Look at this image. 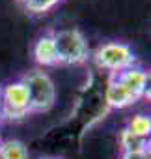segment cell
<instances>
[{
    "instance_id": "9",
    "label": "cell",
    "mask_w": 151,
    "mask_h": 159,
    "mask_svg": "<svg viewBox=\"0 0 151 159\" xmlns=\"http://www.w3.org/2000/svg\"><path fill=\"white\" fill-rule=\"evenodd\" d=\"M127 129L132 135L147 140L151 137V116L149 114H144V112H138V114L131 116L129 122H127Z\"/></svg>"
},
{
    "instance_id": "15",
    "label": "cell",
    "mask_w": 151,
    "mask_h": 159,
    "mask_svg": "<svg viewBox=\"0 0 151 159\" xmlns=\"http://www.w3.org/2000/svg\"><path fill=\"white\" fill-rule=\"evenodd\" d=\"M4 118H2V94H0V122H2Z\"/></svg>"
},
{
    "instance_id": "3",
    "label": "cell",
    "mask_w": 151,
    "mask_h": 159,
    "mask_svg": "<svg viewBox=\"0 0 151 159\" xmlns=\"http://www.w3.org/2000/svg\"><path fill=\"white\" fill-rule=\"evenodd\" d=\"M93 60L99 67L110 71V75H116L136 64V56L132 49L119 41H108V43L99 45L93 54Z\"/></svg>"
},
{
    "instance_id": "1",
    "label": "cell",
    "mask_w": 151,
    "mask_h": 159,
    "mask_svg": "<svg viewBox=\"0 0 151 159\" xmlns=\"http://www.w3.org/2000/svg\"><path fill=\"white\" fill-rule=\"evenodd\" d=\"M54 47L58 64L63 66H79L84 64L90 56L88 41L84 34L77 28H65L54 32Z\"/></svg>"
},
{
    "instance_id": "2",
    "label": "cell",
    "mask_w": 151,
    "mask_h": 159,
    "mask_svg": "<svg viewBox=\"0 0 151 159\" xmlns=\"http://www.w3.org/2000/svg\"><path fill=\"white\" fill-rule=\"evenodd\" d=\"M21 81L26 86L28 98H30V111L32 112H47L56 103V86L49 73L43 69H32L28 71Z\"/></svg>"
},
{
    "instance_id": "6",
    "label": "cell",
    "mask_w": 151,
    "mask_h": 159,
    "mask_svg": "<svg viewBox=\"0 0 151 159\" xmlns=\"http://www.w3.org/2000/svg\"><path fill=\"white\" fill-rule=\"evenodd\" d=\"M32 54H34L36 64L41 67L56 66L58 58H56V47H54V32H47V34L39 36L37 41L34 43Z\"/></svg>"
},
{
    "instance_id": "7",
    "label": "cell",
    "mask_w": 151,
    "mask_h": 159,
    "mask_svg": "<svg viewBox=\"0 0 151 159\" xmlns=\"http://www.w3.org/2000/svg\"><path fill=\"white\" fill-rule=\"evenodd\" d=\"M105 103L110 109H127V107L134 105L136 99L110 75L108 84H106V90H105Z\"/></svg>"
},
{
    "instance_id": "13",
    "label": "cell",
    "mask_w": 151,
    "mask_h": 159,
    "mask_svg": "<svg viewBox=\"0 0 151 159\" xmlns=\"http://www.w3.org/2000/svg\"><path fill=\"white\" fill-rule=\"evenodd\" d=\"M144 98L147 101H151V71H147V83H145V92H144Z\"/></svg>"
},
{
    "instance_id": "11",
    "label": "cell",
    "mask_w": 151,
    "mask_h": 159,
    "mask_svg": "<svg viewBox=\"0 0 151 159\" xmlns=\"http://www.w3.org/2000/svg\"><path fill=\"white\" fill-rule=\"evenodd\" d=\"M58 2H62V0H23V6L28 13L41 15V13H47L49 10H52Z\"/></svg>"
},
{
    "instance_id": "12",
    "label": "cell",
    "mask_w": 151,
    "mask_h": 159,
    "mask_svg": "<svg viewBox=\"0 0 151 159\" xmlns=\"http://www.w3.org/2000/svg\"><path fill=\"white\" fill-rule=\"evenodd\" d=\"M121 159H151V155L145 150H140V152H123Z\"/></svg>"
},
{
    "instance_id": "4",
    "label": "cell",
    "mask_w": 151,
    "mask_h": 159,
    "mask_svg": "<svg viewBox=\"0 0 151 159\" xmlns=\"http://www.w3.org/2000/svg\"><path fill=\"white\" fill-rule=\"evenodd\" d=\"M0 94H2V118L23 120L32 112L30 98L23 81H15V83H8L6 86H0Z\"/></svg>"
},
{
    "instance_id": "14",
    "label": "cell",
    "mask_w": 151,
    "mask_h": 159,
    "mask_svg": "<svg viewBox=\"0 0 151 159\" xmlns=\"http://www.w3.org/2000/svg\"><path fill=\"white\" fill-rule=\"evenodd\" d=\"M145 152H147V153L151 155V137H149V139L145 140Z\"/></svg>"
},
{
    "instance_id": "10",
    "label": "cell",
    "mask_w": 151,
    "mask_h": 159,
    "mask_svg": "<svg viewBox=\"0 0 151 159\" xmlns=\"http://www.w3.org/2000/svg\"><path fill=\"white\" fill-rule=\"evenodd\" d=\"M119 146L123 152H140V150H145V140L132 135L127 127L121 129L119 133Z\"/></svg>"
},
{
    "instance_id": "16",
    "label": "cell",
    "mask_w": 151,
    "mask_h": 159,
    "mask_svg": "<svg viewBox=\"0 0 151 159\" xmlns=\"http://www.w3.org/2000/svg\"><path fill=\"white\" fill-rule=\"evenodd\" d=\"M19 2H23V0H19Z\"/></svg>"
},
{
    "instance_id": "5",
    "label": "cell",
    "mask_w": 151,
    "mask_h": 159,
    "mask_svg": "<svg viewBox=\"0 0 151 159\" xmlns=\"http://www.w3.org/2000/svg\"><path fill=\"white\" fill-rule=\"evenodd\" d=\"M116 81L138 101L140 98H144V92H145V83H147V71H144L142 67L138 66H131L116 75H112Z\"/></svg>"
},
{
    "instance_id": "8",
    "label": "cell",
    "mask_w": 151,
    "mask_h": 159,
    "mask_svg": "<svg viewBox=\"0 0 151 159\" xmlns=\"http://www.w3.org/2000/svg\"><path fill=\"white\" fill-rule=\"evenodd\" d=\"M0 159H28V148L23 140L8 139L0 142Z\"/></svg>"
},
{
    "instance_id": "17",
    "label": "cell",
    "mask_w": 151,
    "mask_h": 159,
    "mask_svg": "<svg viewBox=\"0 0 151 159\" xmlns=\"http://www.w3.org/2000/svg\"><path fill=\"white\" fill-rule=\"evenodd\" d=\"M0 142H2V140H0Z\"/></svg>"
}]
</instances>
